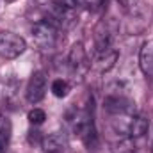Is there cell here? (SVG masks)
Instances as JSON below:
<instances>
[{"instance_id": "cell-2", "label": "cell", "mask_w": 153, "mask_h": 153, "mask_svg": "<svg viewBox=\"0 0 153 153\" xmlns=\"http://www.w3.org/2000/svg\"><path fill=\"white\" fill-rule=\"evenodd\" d=\"M61 30L48 20H41L32 25V38L41 48H53L59 41Z\"/></svg>"}, {"instance_id": "cell-13", "label": "cell", "mask_w": 153, "mask_h": 153, "mask_svg": "<svg viewBox=\"0 0 153 153\" xmlns=\"http://www.w3.org/2000/svg\"><path fill=\"white\" fill-rule=\"evenodd\" d=\"M52 93H53V96H57V98L68 96V93H70V84H68V80H64V78L53 80V82H52Z\"/></svg>"}, {"instance_id": "cell-4", "label": "cell", "mask_w": 153, "mask_h": 153, "mask_svg": "<svg viewBox=\"0 0 153 153\" xmlns=\"http://www.w3.org/2000/svg\"><path fill=\"white\" fill-rule=\"evenodd\" d=\"M103 107H105V111H107L109 116H121V114L134 116V114H137L135 102H132L125 94H109L105 98Z\"/></svg>"}, {"instance_id": "cell-16", "label": "cell", "mask_w": 153, "mask_h": 153, "mask_svg": "<svg viewBox=\"0 0 153 153\" xmlns=\"http://www.w3.org/2000/svg\"><path fill=\"white\" fill-rule=\"evenodd\" d=\"M103 5V0H75V7H82L87 11H96Z\"/></svg>"}, {"instance_id": "cell-15", "label": "cell", "mask_w": 153, "mask_h": 153, "mask_svg": "<svg viewBox=\"0 0 153 153\" xmlns=\"http://www.w3.org/2000/svg\"><path fill=\"white\" fill-rule=\"evenodd\" d=\"M27 117H29V123H30V125L39 126V125L45 123V119H46V112H45L43 109H32Z\"/></svg>"}, {"instance_id": "cell-7", "label": "cell", "mask_w": 153, "mask_h": 153, "mask_svg": "<svg viewBox=\"0 0 153 153\" xmlns=\"http://www.w3.org/2000/svg\"><path fill=\"white\" fill-rule=\"evenodd\" d=\"M112 41H114V30L111 29L109 22H105V20L100 22L94 29V53L111 50Z\"/></svg>"}, {"instance_id": "cell-17", "label": "cell", "mask_w": 153, "mask_h": 153, "mask_svg": "<svg viewBox=\"0 0 153 153\" xmlns=\"http://www.w3.org/2000/svg\"><path fill=\"white\" fill-rule=\"evenodd\" d=\"M116 2H117V4H121L125 9H134V7L137 5V2H139V0H116Z\"/></svg>"}, {"instance_id": "cell-14", "label": "cell", "mask_w": 153, "mask_h": 153, "mask_svg": "<svg viewBox=\"0 0 153 153\" xmlns=\"http://www.w3.org/2000/svg\"><path fill=\"white\" fill-rule=\"evenodd\" d=\"M112 153H137L132 137H125L119 143H116L114 148H112Z\"/></svg>"}, {"instance_id": "cell-9", "label": "cell", "mask_w": 153, "mask_h": 153, "mask_svg": "<svg viewBox=\"0 0 153 153\" xmlns=\"http://www.w3.org/2000/svg\"><path fill=\"white\" fill-rule=\"evenodd\" d=\"M116 62H117V52H116L114 48L94 53V68L98 71H102V73L111 71L116 66Z\"/></svg>"}, {"instance_id": "cell-11", "label": "cell", "mask_w": 153, "mask_h": 153, "mask_svg": "<svg viewBox=\"0 0 153 153\" xmlns=\"http://www.w3.org/2000/svg\"><path fill=\"white\" fill-rule=\"evenodd\" d=\"M150 130V119L144 114H135L130 121V128H128V137L132 139H139L143 135H146Z\"/></svg>"}, {"instance_id": "cell-3", "label": "cell", "mask_w": 153, "mask_h": 153, "mask_svg": "<svg viewBox=\"0 0 153 153\" xmlns=\"http://www.w3.org/2000/svg\"><path fill=\"white\" fill-rule=\"evenodd\" d=\"M27 50L25 39L14 32H0V57L16 59Z\"/></svg>"}, {"instance_id": "cell-10", "label": "cell", "mask_w": 153, "mask_h": 153, "mask_svg": "<svg viewBox=\"0 0 153 153\" xmlns=\"http://www.w3.org/2000/svg\"><path fill=\"white\" fill-rule=\"evenodd\" d=\"M139 66L146 76H153V39L143 45L139 52Z\"/></svg>"}, {"instance_id": "cell-18", "label": "cell", "mask_w": 153, "mask_h": 153, "mask_svg": "<svg viewBox=\"0 0 153 153\" xmlns=\"http://www.w3.org/2000/svg\"><path fill=\"white\" fill-rule=\"evenodd\" d=\"M5 2H9V4H11V2H14V0H5Z\"/></svg>"}, {"instance_id": "cell-1", "label": "cell", "mask_w": 153, "mask_h": 153, "mask_svg": "<svg viewBox=\"0 0 153 153\" xmlns=\"http://www.w3.org/2000/svg\"><path fill=\"white\" fill-rule=\"evenodd\" d=\"M68 123L71 126V130L80 137V141L89 148V150H96L98 148V132H96V125H94V117H93V107H85V109H76L73 107L68 112Z\"/></svg>"}, {"instance_id": "cell-8", "label": "cell", "mask_w": 153, "mask_h": 153, "mask_svg": "<svg viewBox=\"0 0 153 153\" xmlns=\"http://www.w3.org/2000/svg\"><path fill=\"white\" fill-rule=\"evenodd\" d=\"M41 148L45 153H62L68 148V135L64 132H52L41 139Z\"/></svg>"}, {"instance_id": "cell-6", "label": "cell", "mask_w": 153, "mask_h": 153, "mask_svg": "<svg viewBox=\"0 0 153 153\" xmlns=\"http://www.w3.org/2000/svg\"><path fill=\"white\" fill-rule=\"evenodd\" d=\"M68 66H70V71L76 76H82L87 71V68H89V64H87V53H85L82 43H75L71 46V50L68 53Z\"/></svg>"}, {"instance_id": "cell-12", "label": "cell", "mask_w": 153, "mask_h": 153, "mask_svg": "<svg viewBox=\"0 0 153 153\" xmlns=\"http://www.w3.org/2000/svg\"><path fill=\"white\" fill-rule=\"evenodd\" d=\"M11 141V121L7 117H0V153H4Z\"/></svg>"}, {"instance_id": "cell-5", "label": "cell", "mask_w": 153, "mask_h": 153, "mask_svg": "<svg viewBox=\"0 0 153 153\" xmlns=\"http://www.w3.org/2000/svg\"><path fill=\"white\" fill-rule=\"evenodd\" d=\"M46 94V75L45 71H34L27 82L25 98L29 103H39Z\"/></svg>"}]
</instances>
